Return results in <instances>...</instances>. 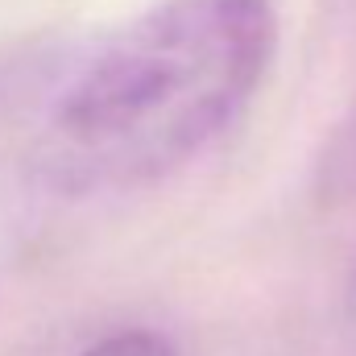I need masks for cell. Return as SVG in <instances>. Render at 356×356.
I'll list each match as a JSON object with an SVG mask.
<instances>
[{
    "label": "cell",
    "instance_id": "cell-1",
    "mask_svg": "<svg viewBox=\"0 0 356 356\" xmlns=\"http://www.w3.org/2000/svg\"><path fill=\"white\" fill-rule=\"evenodd\" d=\"M269 0H166L95 42L50 104L63 186H145L199 158L261 88Z\"/></svg>",
    "mask_w": 356,
    "mask_h": 356
},
{
    "label": "cell",
    "instance_id": "cell-2",
    "mask_svg": "<svg viewBox=\"0 0 356 356\" xmlns=\"http://www.w3.org/2000/svg\"><path fill=\"white\" fill-rule=\"evenodd\" d=\"M79 356H178L175 344L158 332H145V327H129V332H116V336H104L99 344L83 348Z\"/></svg>",
    "mask_w": 356,
    "mask_h": 356
}]
</instances>
